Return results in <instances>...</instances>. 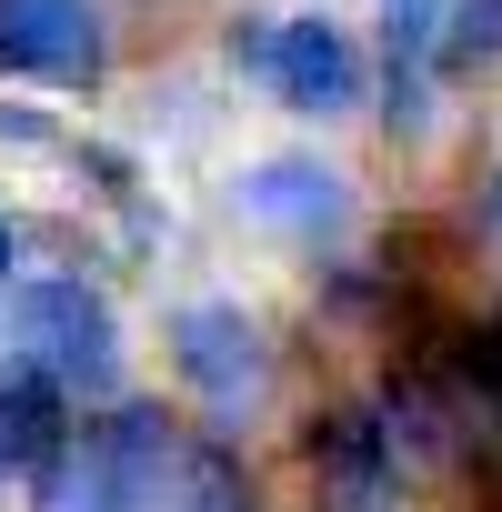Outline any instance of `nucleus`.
I'll return each instance as SVG.
<instances>
[{"mask_svg":"<svg viewBox=\"0 0 502 512\" xmlns=\"http://www.w3.org/2000/svg\"><path fill=\"white\" fill-rule=\"evenodd\" d=\"M171 482H181V442L151 402H121L101 422L71 432V452L41 472V502L31 512H171Z\"/></svg>","mask_w":502,"mask_h":512,"instance_id":"1","label":"nucleus"},{"mask_svg":"<svg viewBox=\"0 0 502 512\" xmlns=\"http://www.w3.org/2000/svg\"><path fill=\"white\" fill-rule=\"evenodd\" d=\"M231 61L262 81L282 111H312V121H332V111L362 101V41L342 21H322V11H282V21L231 31Z\"/></svg>","mask_w":502,"mask_h":512,"instance_id":"2","label":"nucleus"},{"mask_svg":"<svg viewBox=\"0 0 502 512\" xmlns=\"http://www.w3.org/2000/svg\"><path fill=\"white\" fill-rule=\"evenodd\" d=\"M11 332H21V362H41L71 402H101V392L121 382V322H111V302H101L81 272L31 282L21 312H11Z\"/></svg>","mask_w":502,"mask_h":512,"instance_id":"3","label":"nucleus"},{"mask_svg":"<svg viewBox=\"0 0 502 512\" xmlns=\"http://www.w3.org/2000/svg\"><path fill=\"white\" fill-rule=\"evenodd\" d=\"M171 372L191 382V402L211 422H241L272 392V342H262V322L241 302H181L171 312Z\"/></svg>","mask_w":502,"mask_h":512,"instance_id":"4","label":"nucleus"},{"mask_svg":"<svg viewBox=\"0 0 502 512\" xmlns=\"http://www.w3.org/2000/svg\"><path fill=\"white\" fill-rule=\"evenodd\" d=\"M0 81H101V0H0Z\"/></svg>","mask_w":502,"mask_h":512,"instance_id":"5","label":"nucleus"},{"mask_svg":"<svg viewBox=\"0 0 502 512\" xmlns=\"http://www.w3.org/2000/svg\"><path fill=\"white\" fill-rule=\"evenodd\" d=\"M71 452V392L41 362H0V472H51Z\"/></svg>","mask_w":502,"mask_h":512,"instance_id":"6","label":"nucleus"},{"mask_svg":"<svg viewBox=\"0 0 502 512\" xmlns=\"http://www.w3.org/2000/svg\"><path fill=\"white\" fill-rule=\"evenodd\" d=\"M241 211L272 221V231L322 241V231L352 221V191H342V171H322V161H262V171H241Z\"/></svg>","mask_w":502,"mask_h":512,"instance_id":"7","label":"nucleus"},{"mask_svg":"<svg viewBox=\"0 0 502 512\" xmlns=\"http://www.w3.org/2000/svg\"><path fill=\"white\" fill-rule=\"evenodd\" d=\"M452 0H382V61H392V131H422L432 71H442Z\"/></svg>","mask_w":502,"mask_h":512,"instance_id":"8","label":"nucleus"},{"mask_svg":"<svg viewBox=\"0 0 502 512\" xmlns=\"http://www.w3.org/2000/svg\"><path fill=\"white\" fill-rule=\"evenodd\" d=\"M171 512H251V482L231 472V452L191 442L181 452V482H171Z\"/></svg>","mask_w":502,"mask_h":512,"instance_id":"9","label":"nucleus"},{"mask_svg":"<svg viewBox=\"0 0 502 512\" xmlns=\"http://www.w3.org/2000/svg\"><path fill=\"white\" fill-rule=\"evenodd\" d=\"M442 71H502V0H452V31H442Z\"/></svg>","mask_w":502,"mask_h":512,"instance_id":"10","label":"nucleus"},{"mask_svg":"<svg viewBox=\"0 0 502 512\" xmlns=\"http://www.w3.org/2000/svg\"><path fill=\"white\" fill-rule=\"evenodd\" d=\"M11 272H21V231L0 221V282H11Z\"/></svg>","mask_w":502,"mask_h":512,"instance_id":"11","label":"nucleus"},{"mask_svg":"<svg viewBox=\"0 0 502 512\" xmlns=\"http://www.w3.org/2000/svg\"><path fill=\"white\" fill-rule=\"evenodd\" d=\"M482 231L502 241V171H492V201H482Z\"/></svg>","mask_w":502,"mask_h":512,"instance_id":"12","label":"nucleus"}]
</instances>
